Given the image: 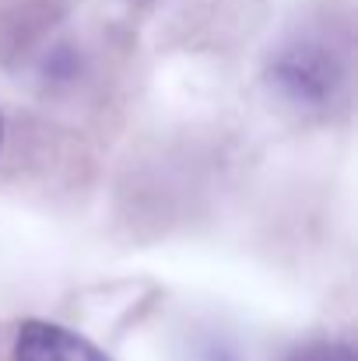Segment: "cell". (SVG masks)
Wrapping results in <instances>:
<instances>
[{"label":"cell","mask_w":358,"mask_h":361,"mask_svg":"<svg viewBox=\"0 0 358 361\" xmlns=\"http://www.w3.org/2000/svg\"><path fill=\"white\" fill-rule=\"evenodd\" d=\"M288 361H355V351L348 344H309Z\"/></svg>","instance_id":"3"},{"label":"cell","mask_w":358,"mask_h":361,"mask_svg":"<svg viewBox=\"0 0 358 361\" xmlns=\"http://www.w3.org/2000/svg\"><path fill=\"white\" fill-rule=\"evenodd\" d=\"M341 67L334 53H327L316 42H295L278 53L270 63V85L292 102V106H309L320 109L334 102V92L341 85Z\"/></svg>","instance_id":"1"},{"label":"cell","mask_w":358,"mask_h":361,"mask_svg":"<svg viewBox=\"0 0 358 361\" xmlns=\"http://www.w3.org/2000/svg\"><path fill=\"white\" fill-rule=\"evenodd\" d=\"M14 361H113L102 348H95L88 337L46 323V319H25L14 337Z\"/></svg>","instance_id":"2"},{"label":"cell","mask_w":358,"mask_h":361,"mask_svg":"<svg viewBox=\"0 0 358 361\" xmlns=\"http://www.w3.org/2000/svg\"><path fill=\"white\" fill-rule=\"evenodd\" d=\"M0 140H4V123H0Z\"/></svg>","instance_id":"4"}]
</instances>
